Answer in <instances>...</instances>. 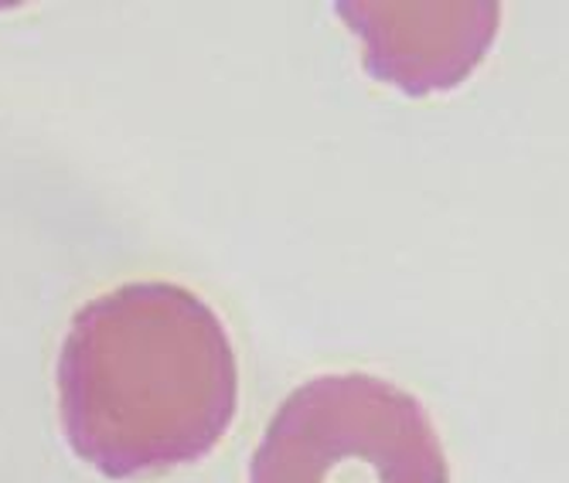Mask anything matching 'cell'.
I'll return each mask as SVG.
<instances>
[{
	"label": "cell",
	"instance_id": "6da1fadb",
	"mask_svg": "<svg viewBox=\"0 0 569 483\" xmlns=\"http://www.w3.org/2000/svg\"><path fill=\"white\" fill-rule=\"evenodd\" d=\"M56 379L69 446L110 480L204 460L239 402L226 324L178 283H127L89 300Z\"/></svg>",
	"mask_w": 569,
	"mask_h": 483
},
{
	"label": "cell",
	"instance_id": "7a4b0ae2",
	"mask_svg": "<svg viewBox=\"0 0 569 483\" xmlns=\"http://www.w3.org/2000/svg\"><path fill=\"white\" fill-rule=\"evenodd\" d=\"M249 483H450V466L417 395L376 374H325L283 399Z\"/></svg>",
	"mask_w": 569,
	"mask_h": 483
},
{
	"label": "cell",
	"instance_id": "3957f363",
	"mask_svg": "<svg viewBox=\"0 0 569 483\" xmlns=\"http://www.w3.org/2000/svg\"><path fill=\"white\" fill-rule=\"evenodd\" d=\"M348 28L366 44V69L427 95L468 79L498 34V4H341Z\"/></svg>",
	"mask_w": 569,
	"mask_h": 483
}]
</instances>
